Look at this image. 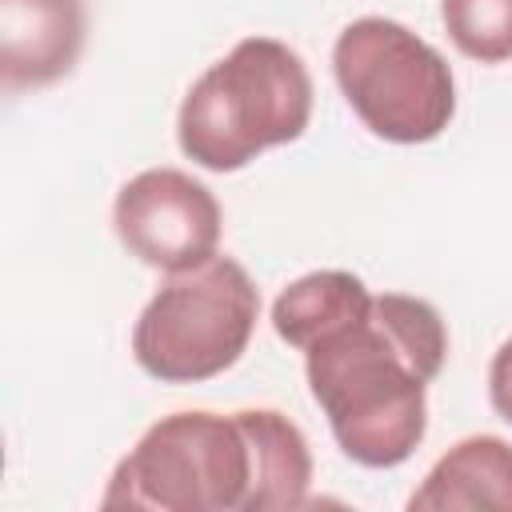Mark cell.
I'll list each match as a JSON object with an SVG mask.
<instances>
[{
	"mask_svg": "<svg viewBox=\"0 0 512 512\" xmlns=\"http://www.w3.org/2000/svg\"><path fill=\"white\" fill-rule=\"evenodd\" d=\"M332 72L364 128L392 144L436 140L456 112L448 60L384 16H360L336 36Z\"/></svg>",
	"mask_w": 512,
	"mask_h": 512,
	"instance_id": "5b68a950",
	"label": "cell"
},
{
	"mask_svg": "<svg viewBox=\"0 0 512 512\" xmlns=\"http://www.w3.org/2000/svg\"><path fill=\"white\" fill-rule=\"evenodd\" d=\"M80 48V0H0V72L8 88H40L68 76Z\"/></svg>",
	"mask_w": 512,
	"mask_h": 512,
	"instance_id": "52a82bcc",
	"label": "cell"
},
{
	"mask_svg": "<svg viewBox=\"0 0 512 512\" xmlns=\"http://www.w3.org/2000/svg\"><path fill=\"white\" fill-rule=\"evenodd\" d=\"M120 244L148 268L188 272L216 256L220 204L180 168H148L132 176L112 208Z\"/></svg>",
	"mask_w": 512,
	"mask_h": 512,
	"instance_id": "8992f818",
	"label": "cell"
},
{
	"mask_svg": "<svg viewBox=\"0 0 512 512\" xmlns=\"http://www.w3.org/2000/svg\"><path fill=\"white\" fill-rule=\"evenodd\" d=\"M440 16L468 60H512V0H440Z\"/></svg>",
	"mask_w": 512,
	"mask_h": 512,
	"instance_id": "9c48e42d",
	"label": "cell"
},
{
	"mask_svg": "<svg viewBox=\"0 0 512 512\" xmlns=\"http://www.w3.org/2000/svg\"><path fill=\"white\" fill-rule=\"evenodd\" d=\"M312 484L304 432L272 412H172L116 464L104 508L156 512H280Z\"/></svg>",
	"mask_w": 512,
	"mask_h": 512,
	"instance_id": "7a4b0ae2",
	"label": "cell"
},
{
	"mask_svg": "<svg viewBox=\"0 0 512 512\" xmlns=\"http://www.w3.org/2000/svg\"><path fill=\"white\" fill-rule=\"evenodd\" d=\"M260 292L232 256L172 272L144 304L132 352L160 384H200L232 368L256 328Z\"/></svg>",
	"mask_w": 512,
	"mask_h": 512,
	"instance_id": "277c9868",
	"label": "cell"
},
{
	"mask_svg": "<svg viewBox=\"0 0 512 512\" xmlns=\"http://www.w3.org/2000/svg\"><path fill=\"white\" fill-rule=\"evenodd\" d=\"M412 512H512V444L500 436H468L448 448L424 484L408 496Z\"/></svg>",
	"mask_w": 512,
	"mask_h": 512,
	"instance_id": "ba28073f",
	"label": "cell"
},
{
	"mask_svg": "<svg viewBox=\"0 0 512 512\" xmlns=\"http://www.w3.org/2000/svg\"><path fill=\"white\" fill-rule=\"evenodd\" d=\"M308 116L312 76L304 60L272 36H248L188 88L176 136L200 168L236 172L264 148L300 140Z\"/></svg>",
	"mask_w": 512,
	"mask_h": 512,
	"instance_id": "3957f363",
	"label": "cell"
},
{
	"mask_svg": "<svg viewBox=\"0 0 512 512\" xmlns=\"http://www.w3.org/2000/svg\"><path fill=\"white\" fill-rule=\"evenodd\" d=\"M308 388L348 460L404 464L428 428V384L448 356L440 312L404 292L364 296L304 348Z\"/></svg>",
	"mask_w": 512,
	"mask_h": 512,
	"instance_id": "6da1fadb",
	"label": "cell"
},
{
	"mask_svg": "<svg viewBox=\"0 0 512 512\" xmlns=\"http://www.w3.org/2000/svg\"><path fill=\"white\" fill-rule=\"evenodd\" d=\"M488 396H492V408L512 424V336L500 344V352L492 356V368H488Z\"/></svg>",
	"mask_w": 512,
	"mask_h": 512,
	"instance_id": "30bf717a",
	"label": "cell"
}]
</instances>
